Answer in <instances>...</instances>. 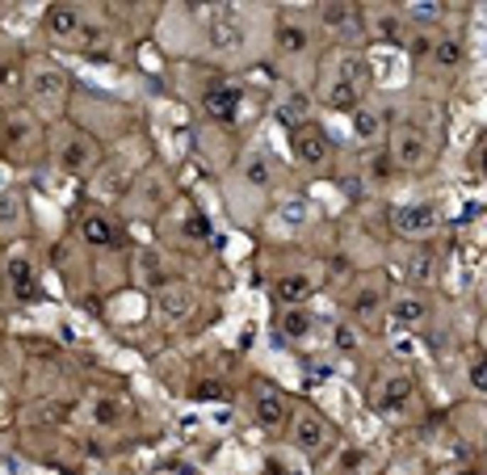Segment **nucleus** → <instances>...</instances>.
<instances>
[{"label": "nucleus", "instance_id": "nucleus-1", "mask_svg": "<svg viewBox=\"0 0 487 475\" xmlns=\"http://www.w3.org/2000/svg\"><path fill=\"white\" fill-rule=\"evenodd\" d=\"M391 223H395V232H403V236H429L437 228V210L424 206V202L420 206H395Z\"/></svg>", "mask_w": 487, "mask_h": 475}, {"label": "nucleus", "instance_id": "nucleus-2", "mask_svg": "<svg viewBox=\"0 0 487 475\" xmlns=\"http://www.w3.org/2000/svg\"><path fill=\"white\" fill-rule=\"evenodd\" d=\"M294 151H299V160L303 164H323L328 160V139H323V131L319 127H294Z\"/></svg>", "mask_w": 487, "mask_h": 475}, {"label": "nucleus", "instance_id": "nucleus-3", "mask_svg": "<svg viewBox=\"0 0 487 475\" xmlns=\"http://www.w3.org/2000/svg\"><path fill=\"white\" fill-rule=\"evenodd\" d=\"M429 160V143L420 131H399L395 135V164L403 169H416V164H424Z\"/></svg>", "mask_w": 487, "mask_h": 475}, {"label": "nucleus", "instance_id": "nucleus-4", "mask_svg": "<svg viewBox=\"0 0 487 475\" xmlns=\"http://www.w3.org/2000/svg\"><path fill=\"white\" fill-rule=\"evenodd\" d=\"M9 290H13L17 299H34V294H38L34 269H30V261H26V257H13V261H9Z\"/></svg>", "mask_w": 487, "mask_h": 475}, {"label": "nucleus", "instance_id": "nucleus-5", "mask_svg": "<svg viewBox=\"0 0 487 475\" xmlns=\"http://www.w3.org/2000/svg\"><path fill=\"white\" fill-rule=\"evenodd\" d=\"M235 105H240V93L227 89V85H215V89L206 93V114H210V118L231 122V118H235Z\"/></svg>", "mask_w": 487, "mask_h": 475}, {"label": "nucleus", "instance_id": "nucleus-6", "mask_svg": "<svg viewBox=\"0 0 487 475\" xmlns=\"http://www.w3.org/2000/svg\"><path fill=\"white\" fill-rule=\"evenodd\" d=\"M307 294H311V278H303V274H286V278H277V303L299 307Z\"/></svg>", "mask_w": 487, "mask_h": 475}, {"label": "nucleus", "instance_id": "nucleus-7", "mask_svg": "<svg viewBox=\"0 0 487 475\" xmlns=\"http://www.w3.org/2000/svg\"><path fill=\"white\" fill-rule=\"evenodd\" d=\"M30 89H34L38 101H59V97H63V76H59L55 68H38L34 80H30Z\"/></svg>", "mask_w": 487, "mask_h": 475}, {"label": "nucleus", "instance_id": "nucleus-8", "mask_svg": "<svg viewBox=\"0 0 487 475\" xmlns=\"http://www.w3.org/2000/svg\"><path fill=\"white\" fill-rule=\"evenodd\" d=\"M294 446H299V450H319V446H323V421L299 417V421H294Z\"/></svg>", "mask_w": 487, "mask_h": 475}, {"label": "nucleus", "instance_id": "nucleus-9", "mask_svg": "<svg viewBox=\"0 0 487 475\" xmlns=\"http://www.w3.org/2000/svg\"><path fill=\"white\" fill-rule=\"evenodd\" d=\"M311 47V34L303 26H294V21H286V26H277V50H286V55H303Z\"/></svg>", "mask_w": 487, "mask_h": 475}, {"label": "nucleus", "instance_id": "nucleus-10", "mask_svg": "<svg viewBox=\"0 0 487 475\" xmlns=\"http://www.w3.org/2000/svg\"><path fill=\"white\" fill-rule=\"evenodd\" d=\"M357 101H361V93H357L353 80H336V85L328 89V105L341 110V114H357Z\"/></svg>", "mask_w": 487, "mask_h": 475}, {"label": "nucleus", "instance_id": "nucleus-11", "mask_svg": "<svg viewBox=\"0 0 487 475\" xmlns=\"http://www.w3.org/2000/svg\"><path fill=\"white\" fill-rule=\"evenodd\" d=\"M80 236L89 240V244H118V232H114L109 219H101V215H89V219L80 223Z\"/></svg>", "mask_w": 487, "mask_h": 475}, {"label": "nucleus", "instance_id": "nucleus-12", "mask_svg": "<svg viewBox=\"0 0 487 475\" xmlns=\"http://www.w3.org/2000/svg\"><path fill=\"white\" fill-rule=\"evenodd\" d=\"M46 21H50V30H55L59 38H68V34H76V30H80V13H76V9H68V4L50 9V17H46Z\"/></svg>", "mask_w": 487, "mask_h": 475}, {"label": "nucleus", "instance_id": "nucleus-13", "mask_svg": "<svg viewBox=\"0 0 487 475\" xmlns=\"http://www.w3.org/2000/svg\"><path fill=\"white\" fill-rule=\"evenodd\" d=\"M412 387H416V379H412V375H395V379L382 387V408H399V404L412 395Z\"/></svg>", "mask_w": 487, "mask_h": 475}, {"label": "nucleus", "instance_id": "nucleus-14", "mask_svg": "<svg viewBox=\"0 0 487 475\" xmlns=\"http://www.w3.org/2000/svg\"><path fill=\"white\" fill-rule=\"evenodd\" d=\"M257 417H261V425H282L286 421V400L282 395H265L257 404Z\"/></svg>", "mask_w": 487, "mask_h": 475}, {"label": "nucleus", "instance_id": "nucleus-15", "mask_svg": "<svg viewBox=\"0 0 487 475\" xmlns=\"http://www.w3.org/2000/svg\"><path fill=\"white\" fill-rule=\"evenodd\" d=\"M433 59H437L441 68H458V63H462V43H458V38H437V43H433Z\"/></svg>", "mask_w": 487, "mask_h": 475}, {"label": "nucleus", "instance_id": "nucleus-16", "mask_svg": "<svg viewBox=\"0 0 487 475\" xmlns=\"http://www.w3.org/2000/svg\"><path fill=\"white\" fill-rule=\"evenodd\" d=\"M391 316H395L399 324H420L424 320V303L420 299H399L395 307H391Z\"/></svg>", "mask_w": 487, "mask_h": 475}, {"label": "nucleus", "instance_id": "nucleus-17", "mask_svg": "<svg viewBox=\"0 0 487 475\" xmlns=\"http://www.w3.org/2000/svg\"><path fill=\"white\" fill-rule=\"evenodd\" d=\"M307 329H311L307 311H303V307H286V316H282V333L286 336H303Z\"/></svg>", "mask_w": 487, "mask_h": 475}, {"label": "nucleus", "instance_id": "nucleus-18", "mask_svg": "<svg viewBox=\"0 0 487 475\" xmlns=\"http://www.w3.org/2000/svg\"><path fill=\"white\" fill-rule=\"evenodd\" d=\"M319 17H323V26L341 30V26H349V21H353V9H349V4H323V9H319Z\"/></svg>", "mask_w": 487, "mask_h": 475}, {"label": "nucleus", "instance_id": "nucleus-19", "mask_svg": "<svg viewBox=\"0 0 487 475\" xmlns=\"http://www.w3.org/2000/svg\"><path fill=\"white\" fill-rule=\"evenodd\" d=\"M357 139H378V114H374V110H361V105H357Z\"/></svg>", "mask_w": 487, "mask_h": 475}, {"label": "nucleus", "instance_id": "nucleus-20", "mask_svg": "<svg viewBox=\"0 0 487 475\" xmlns=\"http://www.w3.org/2000/svg\"><path fill=\"white\" fill-rule=\"evenodd\" d=\"M89 160H92V147H89L85 139H80V143H72V147L63 151V164H68V169H85Z\"/></svg>", "mask_w": 487, "mask_h": 475}, {"label": "nucleus", "instance_id": "nucleus-21", "mask_svg": "<svg viewBox=\"0 0 487 475\" xmlns=\"http://www.w3.org/2000/svg\"><path fill=\"white\" fill-rule=\"evenodd\" d=\"M244 173H248V181H252V186H269V164L261 160V156H248Z\"/></svg>", "mask_w": 487, "mask_h": 475}, {"label": "nucleus", "instance_id": "nucleus-22", "mask_svg": "<svg viewBox=\"0 0 487 475\" xmlns=\"http://www.w3.org/2000/svg\"><path fill=\"white\" fill-rule=\"evenodd\" d=\"M97 421H101V425H118V421H122V404H118V400H101V404H97Z\"/></svg>", "mask_w": 487, "mask_h": 475}, {"label": "nucleus", "instance_id": "nucleus-23", "mask_svg": "<svg viewBox=\"0 0 487 475\" xmlns=\"http://www.w3.org/2000/svg\"><path fill=\"white\" fill-rule=\"evenodd\" d=\"M210 34H215L219 47H235V43H240V26H227V21H215Z\"/></svg>", "mask_w": 487, "mask_h": 475}, {"label": "nucleus", "instance_id": "nucleus-24", "mask_svg": "<svg viewBox=\"0 0 487 475\" xmlns=\"http://www.w3.org/2000/svg\"><path fill=\"white\" fill-rule=\"evenodd\" d=\"M378 34L387 38V43H403L407 34H403V26H399L395 17H378Z\"/></svg>", "mask_w": 487, "mask_h": 475}, {"label": "nucleus", "instance_id": "nucleus-25", "mask_svg": "<svg viewBox=\"0 0 487 475\" xmlns=\"http://www.w3.org/2000/svg\"><path fill=\"white\" fill-rule=\"evenodd\" d=\"M164 307H168V311H173V316H185V311H189V294H185V290H168V294H164Z\"/></svg>", "mask_w": 487, "mask_h": 475}, {"label": "nucleus", "instance_id": "nucleus-26", "mask_svg": "<svg viewBox=\"0 0 487 475\" xmlns=\"http://www.w3.org/2000/svg\"><path fill=\"white\" fill-rule=\"evenodd\" d=\"M374 307H378V294H374V290H361V294L353 299V311H357V316H370Z\"/></svg>", "mask_w": 487, "mask_h": 475}, {"label": "nucleus", "instance_id": "nucleus-27", "mask_svg": "<svg viewBox=\"0 0 487 475\" xmlns=\"http://www.w3.org/2000/svg\"><path fill=\"white\" fill-rule=\"evenodd\" d=\"M139 269L147 274V282H151V286H164V274H160V261H156V257H147V261H139Z\"/></svg>", "mask_w": 487, "mask_h": 475}, {"label": "nucleus", "instance_id": "nucleus-28", "mask_svg": "<svg viewBox=\"0 0 487 475\" xmlns=\"http://www.w3.org/2000/svg\"><path fill=\"white\" fill-rule=\"evenodd\" d=\"M370 177H391V156H370Z\"/></svg>", "mask_w": 487, "mask_h": 475}, {"label": "nucleus", "instance_id": "nucleus-29", "mask_svg": "<svg viewBox=\"0 0 487 475\" xmlns=\"http://www.w3.org/2000/svg\"><path fill=\"white\" fill-rule=\"evenodd\" d=\"M407 269H412V278H429V269H433V257H424V252H416V261H412Z\"/></svg>", "mask_w": 487, "mask_h": 475}, {"label": "nucleus", "instance_id": "nucleus-30", "mask_svg": "<svg viewBox=\"0 0 487 475\" xmlns=\"http://www.w3.org/2000/svg\"><path fill=\"white\" fill-rule=\"evenodd\" d=\"M471 383L479 387V391H487V353L475 362V370H471Z\"/></svg>", "mask_w": 487, "mask_h": 475}, {"label": "nucleus", "instance_id": "nucleus-31", "mask_svg": "<svg viewBox=\"0 0 487 475\" xmlns=\"http://www.w3.org/2000/svg\"><path fill=\"white\" fill-rule=\"evenodd\" d=\"M9 135H13V139H26V135H30V122H26V118H13V122H9Z\"/></svg>", "mask_w": 487, "mask_h": 475}, {"label": "nucleus", "instance_id": "nucleus-32", "mask_svg": "<svg viewBox=\"0 0 487 475\" xmlns=\"http://www.w3.org/2000/svg\"><path fill=\"white\" fill-rule=\"evenodd\" d=\"M198 395L202 400H215V395H223V383H198Z\"/></svg>", "mask_w": 487, "mask_h": 475}, {"label": "nucleus", "instance_id": "nucleus-33", "mask_svg": "<svg viewBox=\"0 0 487 475\" xmlns=\"http://www.w3.org/2000/svg\"><path fill=\"white\" fill-rule=\"evenodd\" d=\"M336 345H341V349H353L357 341H353V333H349V329H341V333H336Z\"/></svg>", "mask_w": 487, "mask_h": 475}, {"label": "nucleus", "instance_id": "nucleus-34", "mask_svg": "<svg viewBox=\"0 0 487 475\" xmlns=\"http://www.w3.org/2000/svg\"><path fill=\"white\" fill-rule=\"evenodd\" d=\"M13 215H17V210H13V202H0V223H4V219H13Z\"/></svg>", "mask_w": 487, "mask_h": 475}, {"label": "nucleus", "instance_id": "nucleus-35", "mask_svg": "<svg viewBox=\"0 0 487 475\" xmlns=\"http://www.w3.org/2000/svg\"><path fill=\"white\" fill-rule=\"evenodd\" d=\"M4 80H13V68H4V63H0V85H4Z\"/></svg>", "mask_w": 487, "mask_h": 475}, {"label": "nucleus", "instance_id": "nucleus-36", "mask_svg": "<svg viewBox=\"0 0 487 475\" xmlns=\"http://www.w3.org/2000/svg\"><path fill=\"white\" fill-rule=\"evenodd\" d=\"M479 169H483V173H487V147H483V156H479Z\"/></svg>", "mask_w": 487, "mask_h": 475}]
</instances>
